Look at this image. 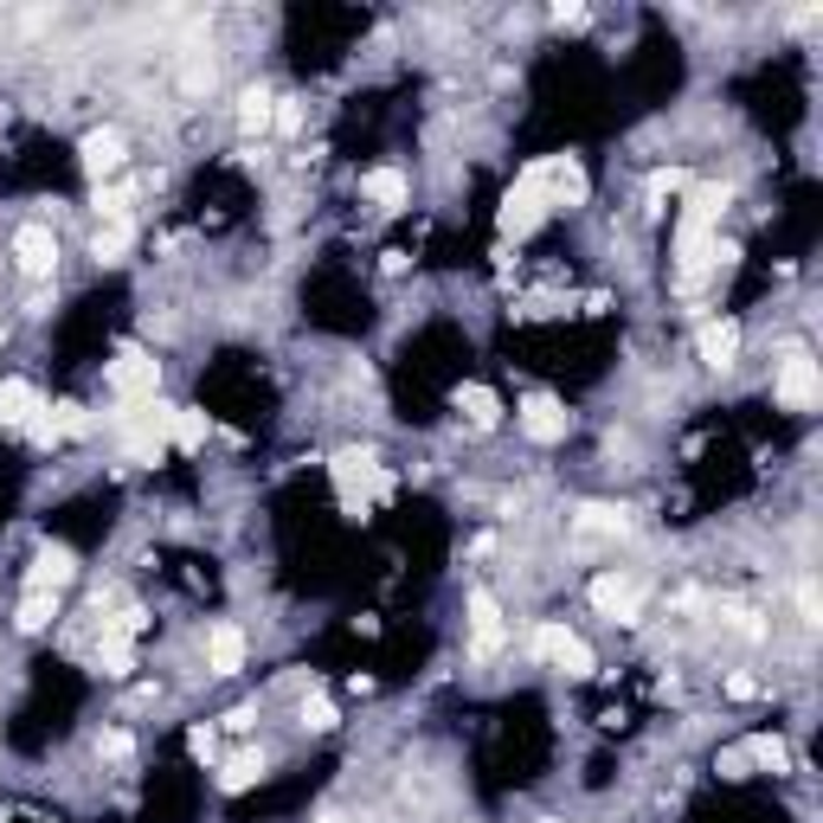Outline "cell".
<instances>
[{"instance_id":"obj_34","label":"cell","mask_w":823,"mask_h":823,"mask_svg":"<svg viewBox=\"0 0 823 823\" xmlns=\"http://www.w3.org/2000/svg\"><path fill=\"white\" fill-rule=\"evenodd\" d=\"M97 753H103V759H130V734H103V740H97Z\"/></svg>"},{"instance_id":"obj_2","label":"cell","mask_w":823,"mask_h":823,"mask_svg":"<svg viewBox=\"0 0 823 823\" xmlns=\"http://www.w3.org/2000/svg\"><path fill=\"white\" fill-rule=\"evenodd\" d=\"M553 212V200H548V181H541V161L508 187V200H502V212H495V225H502V238H528L541 219Z\"/></svg>"},{"instance_id":"obj_15","label":"cell","mask_w":823,"mask_h":823,"mask_svg":"<svg viewBox=\"0 0 823 823\" xmlns=\"http://www.w3.org/2000/svg\"><path fill=\"white\" fill-rule=\"evenodd\" d=\"M470 650H477V656L502 650V605H495L489 592H470Z\"/></svg>"},{"instance_id":"obj_33","label":"cell","mask_w":823,"mask_h":823,"mask_svg":"<svg viewBox=\"0 0 823 823\" xmlns=\"http://www.w3.org/2000/svg\"><path fill=\"white\" fill-rule=\"evenodd\" d=\"M212 747H219V740H212V727H194V734H187V753H194V759H212Z\"/></svg>"},{"instance_id":"obj_36","label":"cell","mask_w":823,"mask_h":823,"mask_svg":"<svg viewBox=\"0 0 823 823\" xmlns=\"http://www.w3.org/2000/svg\"><path fill=\"white\" fill-rule=\"evenodd\" d=\"M734 630H740V637H765V624H759L753 612H734Z\"/></svg>"},{"instance_id":"obj_14","label":"cell","mask_w":823,"mask_h":823,"mask_svg":"<svg viewBox=\"0 0 823 823\" xmlns=\"http://www.w3.org/2000/svg\"><path fill=\"white\" fill-rule=\"evenodd\" d=\"M695 347H701V360H708L714 373H721V367H734V360H740V322H701Z\"/></svg>"},{"instance_id":"obj_22","label":"cell","mask_w":823,"mask_h":823,"mask_svg":"<svg viewBox=\"0 0 823 823\" xmlns=\"http://www.w3.org/2000/svg\"><path fill=\"white\" fill-rule=\"evenodd\" d=\"M747 759H753V772H772V778L791 772V747H785L778 734H753V740H747Z\"/></svg>"},{"instance_id":"obj_28","label":"cell","mask_w":823,"mask_h":823,"mask_svg":"<svg viewBox=\"0 0 823 823\" xmlns=\"http://www.w3.org/2000/svg\"><path fill=\"white\" fill-rule=\"evenodd\" d=\"M676 194H688V174L683 168H656L650 174V200H676Z\"/></svg>"},{"instance_id":"obj_24","label":"cell","mask_w":823,"mask_h":823,"mask_svg":"<svg viewBox=\"0 0 823 823\" xmlns=\"http://www.w3.org/2000/svg\"><path fill=\"white\" fill-rule=\"evenodd\" d=\"M52 617H59V592H26V599H20V617H13V624H20V630L33 637V630H46Z\"/></svg>"},{"instance_id":"obj_35","label":"cell","mask_w":823,"mask_h":823,"mask_svg":"<svg viewBox=\"0 0 823 823\" xmlns=\"http://www.w3.org/2000/svg\"><path fill=\"white\" fill-rule=\"evenodd\" d=\"M798 612H804V617H811V624H818V586H811V579L798 586Z\"/></svg>"},{"instance_id":"obj_18","label":"cell","mask_w":823,"mask_h":823,"mask_svg":"<svg viewBox=\"0 0 823 823\" xmlns=\"http://www.w3.org/2000/svg\"><path fill=\"white\" fill-rule=\"evenodd\" d=\"M265 765H271V753H238V759H225L219 765V791L232 798V791H251L258 778H265Z\"/></svg>"},{"instance_id":"obj_11","label":"cell","mask_w":823,"mask_h":823,"mask_svg":"<svg viewBox=\"0 0 823 823\" xmlns=\"http://www.w3.org/2000/svg\"><path fill=\"white\" fill-rule=\"evenodd\" d=\"M541 181H548V200L553 206H586V194H592V181H586V168H579L573 155L541 161Z\"/></svg>"},{"instance_id":"obj_21","label":"cell","mask_w":823,"mask_h":823,"mask_svg":"<svg viewBox=\"0 0 823 823\" xmlns=\"http://www.w3.org/2000/svg\"><path fill=\"white\" fill-rule=\"evenodd\" d=\"M97 670H103V676H130V670H136L130 637H123V630H110V624H103V637H97Z\"/></svg>"},{"instance_id":"obj_17","label":"cell","mask_w":823,"mask_h":823,"mask_svg":"<svg viewBox=\"0 0 823 823\" xmlns=\"http://www.w3.org/2000/svg\"><path fill=\"white\" fill-rule=\"evenodd\" d=\"M360 194L380 206V212H400V206L412 200V187H406V174H400V168H373V174L360 181Z\"/></svg>"},{"instance_id":"obj_37","label":"cell","mask_w":823,"mask_h":823,"mask_svg":"<svg viewBox=\"0 0 823 823\" xmlns=\"http://www.w3.org/2000/svg\"><path fill=\"white\" fill-rule=\"evenodd\" d=\"M316 823H347V818H342V811H322V818H316Z\"/></svg>"},{"instance_id":"obj_19","label":"cell","mask_w":823,"mask_h":823,"mask_svg":"<svg viewBox=\"0 0 823 823\" xmlns=\"http://www.w3.org/2000/svg\"><path fill=\"white\" fill-rule=\"evenodd\" d=\"M271 116H277V97L265 90V84H251V90L238 97V130H245V136H265Z\"/></svg>"},{"instance_id":"obj_26","label":"cell","mask_w":823,"mask_h":823,"mask_svg":"<svg viewBox=\"0 0 823 823\" xmlns=\"http://www.w3.org/2000/svg\"><path fill=\"white\" fill-rule=\"evenodd\" d=\"M303 727H309V734H335V727H342V708H335L329 695H309V701H303Z\"/></svg>"},{"instance_id":"obj_3","label":"cell","mask_w":823,"mask_h":823,"mask_svg":"<svg viewBox=\"0 0 823 823\" xmlns=\"http://www.w3.org/2000/svg\"><path fill=\"white\" fill-rule=\"evenodd\" d=\"M110 386H116L123 406H148V400L161 393V360H155L142 342H123L116 360H110Z\"/></svg>"},{"instance_id":"obj_16","label":"cell","mask_w":823,"mask_h":823,"mask_svg":"<svg viewBox=\"0 0 823 823\" xmlns=\"http://www.w3.org/2000/svg\"><path fill=\"white\" fill-rule=\"evenodd\" d=\"M451 406L464 412V418H470L477 431H495V425H502V400H495L489 386H477V380H464V386L451 393Z\"/></svg>"},{"instance_id":"obj_4","label":"cell","mask_w":823,"mask_h":823,"mask_svg":"<svg viewBox=\"0 0 823 823\" xmlns=\"http://www.w3.org/2000/svg\"><path fill=\"white\" fill-rule=\"evenodd\" d=\"M528 650H535L541 663H553V670H566V676H592V670H599L592 643H586L579 630H566V624H535Z\"/></svg>"},{"instance_id":"obj_30","label":"cell","mask_w":823,"mask_h":823,"mask_svg":"<svg viewBox=\"0 0 823 823\" xmlns=\"http://www.w3.org/2000/svg\"><path fill=\"white\" fill-rule=\"evenodd\" d=\"M181 90H212V59H187V71H181Z\"/></svg>"},{"instance_id":"obj_20","label":"cell","mask_w":823,"mask_h":823,"mask_svg":"<svg viewBox=\"0 0 823 823\" xmlns=\"http://www.w3.org/2000/svg\"><path fill=\"white\" fill-rule=\"evenodd\" d=\"M130 238H136V232H130V219H103V225H97V238H90V258H97V265H123Z\"/></svg>"},{"instance_id":"obj_10","label":"cell","mask_w":823,"mask_h":823,"mask_svg":"<svg viewBox=\"0 0 823 823\" xmlns=\"http://www.w3.org/2000/svg\"><path fill=\"white\" fill-rule=\"evenodd\" d=\"M77 579V553L59 548V541H46V548L33 553V573H26V592H59Z\"/></svg>"},{"instance_id":"obj_31","label":"cell","mask_w":823,"mask_h":823,"mask_svg":"<svg viewBox=\"0 0 823 823\" xmlns=\"http://www.w3.org/2000/svg\"><path fill=\"white\" fill-rule=\"evenodd\" d=\"M721 778H753V759H747V747H727V753H721Z\"/></svg>"},{"instance_id":"obj_6","label":"cell","mask_w":823,"mask_h":823,"mask_svg":"<svg viewBox=\"0 0 823 823\" xmlns=\"http://www.w3.org/2000/svg\"><path fill=\"white\" fill-rule=\"evenodd\" d=\"M778 400H785L791 412H811L823 400V373H818V360H811L804 347L785 354V367H778Z\"/></svg>"},{"instance_id":"obj_1","label":"cell","mask_w":823,"mask_h":823,"mask_svg":"<svg viewBox=\"0 0 823 823\" xmlns=\"http://www.w3.org/2000/svg\"><path fill=\"white\" fill-rule=\"evenodd\" d=\"M329 477H335V495H342V508L360 521L380 495H393V477L373 464V451H335L329 457Z\"/></svg>"},{"instance_id":"obj_7","label":"cell","mask_w":823,"mask_h":823,"mask_svg":"<svg viewBox=\"0 0 823 823\" xmlns=\"http://www.w3.org/2000/svg\"><path fill=\"white\" fill-rule=\"evenodd\" d=\"M515 425H521L535 444H560V438L573 431V418H566V406H560L553 393H528V400L515 406Z\"/></svg>"},{"instance_id":"obj_8","label":"cell","mask_w":823,"mask_h":823,"mask_svg":"<svg viewBox=\"0 0 823 823\" xmlns=\"http://www.w3.org/2000/svg\"><path fill=\"white\" fill-rule=\"evenodd\" d=\"M77 161H84L90 181H110V174L130 161V136H123V130H90V136L77 142Z\"/></svg>"},{"instance_id":"obj_5","label":"cell","mask_w":823,"mask_h":823,"mask_svg":"<svg viewBox=\"0 0 823 823\" xmlns=\"http://www.w3.org/2000/svg\"><path fill=\"white\" fill-rule=\"evenodd\" d=\"M586 599H592L605 617H617V624H637L650 592H643V579H637V573H617V566H612V573H599V579L586 586Z\"/></svg>"},{"instance_id":"obj_29","label":"cell","mask_w":823,"mask_h":823,"mask_svg":"<svg viewBox=\"0 0 823 823\" xmlns=\"http://www.w3.org/2000/svg\"><path fill=\"white\" fill-rule=\"evenodd\" d=\"M271 130H277V136H296V130H303V97H277Z\"/></svg>"},{"instance_id":"obj_13","label":"cell","mask_w":823,"mask_h":823,"mask_svg":"<svg viewBox=\"0 0 823 823\" xmlns=\"http://www.w3.org/2000/svg\"><path fill=\"white\" fill-rule=\"evenodd\" d=\"M206 670L212 676H238L245 670V630L238 624H212L206 630Z\"/></svg>"},{"instance_id":"obj_27","label":"cell","mask_w":823,"mask_h":823,"mask_svg":"<svg viewBox=\"0 0 823 823\" xmlns=\"http://www.w3.org/2000/svg\"><path fill=\"white\" fill-rule=\"evenodd\" d=\"M90 431V412L77 406V400H59L52 406V438H84Z\"/></svg>"},{"instance_id":"obj_12","label":"cell","mask_w":823,"mask_h":823,"mask_svg":"<svg viewBox=\"0 0 823 823\" xmlns=\"http://www.w3.org/2000/svg\"><path fill=\"white\" fill-rule=\"evenodd\" d=\"M46 412V393L33 380H0V431H26Z\"/></svg>"},{"instance_id":"obj_25","label":"cell","mask_w":823,"mask_h":823,"mask_svg":"<svg viewBox=\"0 0 823 823\" xmlns=\"http://www.w3.org/2000/svg\"><path fill=\"white\" fill-rule=\"evenodd\" d=\"M206 431H212V425H206V412L174 406V431H168V438H174L181 451H200V444H206Z\"/></svg>"},{"instance_id":"obj_23","label":"cell","mask_w":823,"mask_h":823,"mask_svg":"<svg viewBox=\"0 0 823 823\" xmlns=\"http://www.w3.org/2000/svg\"><path fill=\"white\" fill-rule=\"evenodd\" d=\"M579 535H630V515L612 502H586L579 508Z\"/></svg>"},{"instance_id":"obj_9","label":"cell","mask_w":823,"mask_h":823,"mask_svg":"<svg viewBox=\"0 0 823 823\" xmlns=\"http://www.w3.org/2000/svg\"><path fill=\"white\" fill-rule=\"evenodd\" d=\"M13 258H20V271L26 277H52V265H59V238H52V225H20L13 232Z\"/></svg>"},{"instance_id":"obj_32","label":"cell","mask_w":823,"mask_h":823,"mask_svg":"<svg viewBox=\"0 0 823 823\" xmlns=\"http://www.w3.org/2000/svg\"><path fill=\"white\" fill-rule=\"evenodd\" d=\"M586 20H592V13H586L579 0H560V7H553V26H586Z\"/></svg>"}]
</instances>
